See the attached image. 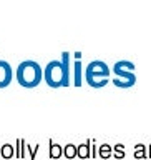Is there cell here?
<instances>
[{"label":"cell","instance_id":"cell-19","mask_svg":"<svg viewBox=\"0 0 151 160\" xmlns=\"http://www.w3.org/2000/svg\"><path fill=\"white\" fill-rule=\"evenodd\" d=\"M113 83L116 85V87H120V88H130V87H133V83H130L128 80H123V78H113Z\"/></svg>","mask_w":151,"mask_h":160},{"label":"cell","instance_id":"cell-3","mask_svg":"<svg viewBox=\"0 0 151 160\" xmlns=\"http://www.w3.org/2000/svg\"><path fill=\"white\" fill-rule=\"evenodd\" d=\"M110 67L103 60H92L85 68V78H108Z\"/></svg>","mask_w":151,"mask_h":160},{"label":"cell","instance_id":"cell-4","mask_svg":"<svg viewBox=\"0 0 151 160\" xmlns=\"http://www.w3.org/2000/svg\"><path fill=\"white\" fill-rule=\"evenodd\" d=\"M13 78V70L7 60H0V88L8 87Z\"/></svg>","mask_w":151,"mask_h":160},{"label":"cell","instance_id":"cell-12","mask_svg":"<svg viewBox=\"0 0 151 160\" xmlns=\"http://www.w3.org/2000/svg\"><path fill=\"white\" fill-rule=\"evenodd\" d=\"M0 153H2L3 158H12L15 155V147L10 143H3L2 147H0Z\"/></svg>","mask_w":151,"mask_h":160},{"label":"cell","instance_id":"cell-17","mask_svg":"<svg viewBox=\"0 0 151 160\" xmlns=\"http://www.w3.org/2000/svg\"><path fill=\"white\" fill-rule=\"evenodd\" d=\"M116 67H120V68H125V70H128V72H134V63L133 62H130V60H118L116 63Z\"/></svg>","mask_w":151,"mask_h":160},{"label":"cell","instance_id":"cell-9","mask_svg":"<svg viewBox=\"0 0 151 160\" xmlns=\"http://www.w3.org/2000/svg\"><path fill=\"white\" fill-rule=\"evenodd\" d=\"M48 145H50V147H48V157L50 158H60L63 155V147L60 143H55L53 140L50 138Z\"/></svg>","mask_w":151,"mask_h":160},{"label":"cell","instance_id":"cell-15","mask_svg":"<svg viewBox=\"0 0 151 160\" xmlns=\"http://www.w3.org/2000/svg\"><path fill=\"white\" fill-rule=\"evenodd\" d=\"M87 82L93 88H101L108 83V78H87Z\"/></svg>","mask_w":151,"mask_h":160},{"label":"cell","instance_id":"cell-2","mask_svg":"<svg viewBox=\"0 0 151 160\" xmlns=\"http://www.w3.org/2000/svg\"><path fill=\"white\" fill-rule=\"evenodd\" d=\"M43 80L52 88L63 87V72L60 60H50L47 63V67L43 68Z\"/></svg>","mask_w":151,"mask_h":160},{"label":"cell","instance_id":"cell-13","mask_svg":"<svg viewBox=\"0 0 151 160\" xmlns=\"http://www.w3.org/2000/svg\"><path fill=\"white\" fill-rule=\"evenodd\" d=\"M25 147H27V142H25L23 138H17V152H15V155H17L18 158H25L27 157V152H25Z\"/></svg>","mask_w":151,"mask_h":160},{"label":"cell","instance_id":"cell-1","mask_svg":"<svg viewBox=\"0 0 151 160\" xmlns=\"http://www.w3.org/2000/svg\"><path fill=\"white\" fill-rule=\"evenodd\" d=\"M15 78L25 88H35L43 80V68L35 60H23L15 70Z\"/></svg>","mask_w":151,"mask_h":160},{"label":"cell","instance_id":"cell-21","mask_svg":"<svg viewBox=\"0 0 151 160\" xmlns=\"http://www.w3.org/2000/svg\"><path fill=\"white\" fill-rule=\"evenodd\" d=\"M73 57H75V60H82V52H75Z\"/></svg>","mask_w":151,"mask_h":160},{"label":"cell","instance_id":"cell-16","mask_svg":"<svg viewBox=\"0 0 151 160\" xmlns=\"http://www.w3.org/2000/svg\"><path fill=\"white\" fill-rule=\"evenodd\" d=\"M113 157L115 158H125L126 157V152H125V145L123 143L113 145Z\"/></svg>","mask_w":151,"mask_h":160},{"label":"cell","instance_id":"cell-20","mask_svg":"<svg viewBox=\"0 0 151 160\" xmlns=\"http://www.w3.org/2000/svg\"><path fill=\"white\" fill-rule=\"evenodd\" d=\"M92 157L93 158L98 157V148H97V142L95 140H92Z\"/></svg>","mask_w":151,"mask_h":160},{"label":"cell","instance_id":"cell-5","mask_svg":"<svg viewBox=\"0 0 151 160\" xmlns=\"http://www.w3.org/2000/svg\"><path fill=\"white\" fill-rule=\"evenodd\" d=\"M62 72H63V87L70 85V52H63L62 53Z\"/></svg>","mask_w":151,"mask_h":160},{"label":"cell","instance_id":"cell-11","mask_svg":"<svg viewBox=\"0 0 151 160\" xmlns=\"http://www.w3.org/2000/svg\"><path fill=\"white\" fill-rule=\"evenodd\" d=\"M63 155H65V157H67L68 160L75 158V157H77V145L72 143V142L67 143V145L63 147Z\"/></svg>","mask_w":151,"mask_h":160},{"label":"cell","instance_id":"cell-22","mask_svg":"<svg viewBox=\"0 0 151 160\" xmlns=\"http://www.w3.org/2000/svg\"><path fill=\"white\" fill-rule=\"evenodd\" d=\"M146 152H148V158H151V145L146 147Z\"/></svg>","mask_w":151,"mask_h":160},{"label":"cell","instance_id":"cell-7","mask_svg":"<svg viewBox=\"0 0 151 160\" xmlns=\"http://www.w3.org/2000/svg\"><path fill=\"white\" fill-rule=\"evenodd\" d=\"M83 82V65L82 60H75L73 62V85L80 87Z\"/></svg>","mask_w":151,"mask_h":160},{"label":"cell","instance_id":"cell-10","mask_svg":"<svg viewBox=\"0 0 151 160\" xmlns=\"http://www.w3.org/2000/svg\"><path fill=\"white\" fill-rule=\"evenodd\" d=\"M113 155V147L110 143H101L98 147V157L101 158H110Z\"/></svg>","mask_w":151,"mask_h":160},{"label":"cell","instance_id":"cell-18","mask_svg":"<svg viewBox=\"0 0 151 160\" xmlns=\"http://www.w3.org/2000/svg\"><path fill=\"white\" fill-rule=\"evenodd\" d=\"M38 147H40L38 143L35 145V147H30V145L27 143L25 152H27V158H28V160H35V157H37V152H38Z\"/></svg>","mask_w":151,"mask_h":160},{"label":"cell","instance_id":"cell-14","mask_svg":"<svg viewBox=\"0 0 151 160\" xmlns=\"http://www.w3.org/2000/svg\"><path fill=\"white\" fill-rule=\"evenodd\" d=\"M134 158H148V152H146V145L143 143H136L134 145Z\"/></svg>","mask_w":151,"mask_h":160},{"label":"cell","instance_id":"cell-8","mask_svg":"<svg viewBox=\"0 0 151 160\" xmlns=\"http://www.w3.org/2000/svg\"><path fill=\"white\" fill-rule=\"evenodd\" d=\"M77 157H80L82 160L92 157V140H87V142L77 145Z\"/></svg>","mask_w":151,"mask_h":160},{"label":"cell","instance_id":"cell-6","mask_svg":"<svg viewBox=\"0 0 151 160\" xmlns=\"http://www.w3.org/2000/svg\"><path fill=\"white\" fill-rule=\"evenodd\" d=\"M113 72L115 75H116V78H123V80H128L130 83H136V75H134V72H128V70L125 68H120L116 67V65H113Z\"/></svg>","mask_w":151,"mask_h":160}]
</instances>
